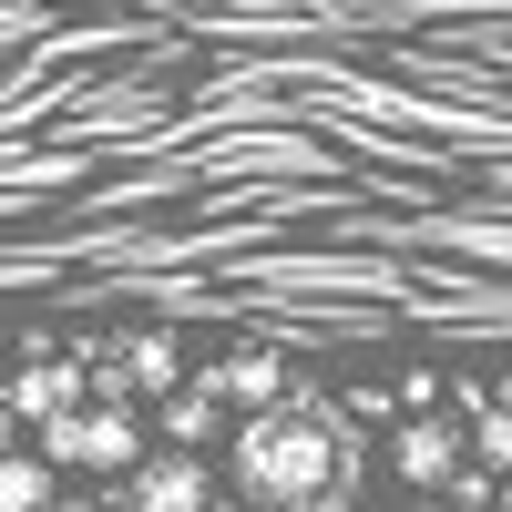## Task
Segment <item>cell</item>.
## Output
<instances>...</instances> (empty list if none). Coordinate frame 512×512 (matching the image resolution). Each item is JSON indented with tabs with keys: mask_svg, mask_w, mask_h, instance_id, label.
Returning a JSON list of instances; mask_svg holds the SVG:
<instances>
[{
	"mask_svg": "<svg viewBox=\"0 0 512 512\" xmlns=\"http://www.w3.org/2000/svg\"><path fill=\"white\" fill-rule=\"evenodd\" d=\"M226 482L256 512H349L369 482V441L349 431V410L318 390H287L277 410H246L226 441Z\"/></svg>",
	"mask_w": 512,
	"mask_h": 512,
	"instance_id": "cell-1",
	"label": "cell"
},
{
	"mask_svg": "<svg viewBox=\"0 0 512 512\" xmlns=\"http://www.w3.org/2000/svg\"><path fill=\"white\" fill-rule=\"evenodd\" d=\"M31 451L52 461V472H93V482H123V472H144V410H134V400H82L72 420L31 431Z\"/></svg>",
	"mask_w": 512,
	"mask_h": 512,
	"instance_id": "cell-2",
	"label": "cell"
},
{
	"mask_svg": "<svg viewBox=\"0 0 512 512\" xmlns=\"http://www.w3.org/2000/svg\"><path fill=\"white\" fill-rule=\"evenodd\" d=\"M0 400L21 410V431H52V420H72L93 400V359L62 349V338H21L11 369H0Z\"/></svg>",
	"mask_w": 512,
	"mask_h": 512,
	"instance_id": "cell-3",
	"label": "cell"
},
{
	"mask_svg": "<svg viewBox=\"0 0 512 512\" xmlns=\"http://www.w3.org/2000/svg\"><path fill=\"white\" fill-rule=\"evenodd\" d=\"M379 461H390L400 492H451L461 472H472V431H461L451 410H410L379 431Z\"/></svg>",
	"mask_w": 512,
	"mask_h": 512,
	"instance_id": "cell-4",
	"label": "cell"
},
{
	"mask_svg": "<svg viewBox=\"0 0 512 512\" xmlns=\"http://www.w3.org/2000/svg\"><path fill=\"white\" fill-rule=\"evenodd\" d=\"M123 512H216V461L205 451H144V472H123Z\"/></svg>",
	"mask_w": 512,
	"mask_h": 512,
	"instance_id": "cell-5",
	"label": "cell"
},
{
	"mask_svg": "<svg viewBox=\"0 0 512 512\" xmlns=\"http://www.w3.org/2000/svg\"><path fill=\"white\" fill-rule=\"evenodd\" d=\"M205 390H216V400L246 420V410H277L297 379H287V359L267 349V338H236V349H216V359H205Z\"/></svg>",
	"mask_w": 512,
	"mask_h": 512,
	"instance_id": "cell-6",
	"label": "cell"
},
{
	"mask_svg": "<svg viewBox=\"0 0 512 512\" xmlns=\"http://www.w3.org/2000/svg\"><path fill=\"white\" fill-rule=\"evenodd\" d=\"M461 431H472V461H482V472H492V482H512V410H502V400H482L472 379H461Z\"/></svg>",
	"mask_w": 512,
	"mask_h": 512,
	"instance_id": "cell-7",
	"label": "cell"
},
{
	"mask_svg": "<svg viewBox=\"0 0 512 512\" xmlns=\"http://www.w3.org/2000/svg\"><path fill=\"white\" fill-rule=\"evenodd\" d=\"M154 410H164V441H175V451H205V441L226 431V400L205 390V379H185V390H175V400H154Z\"/></svg>",
	"mask_w": 512,
	"mask_h": 512,
	"instance_id": "cell-8",
	"label": "cell"
},
{
	"mask_svg": "<svg viewBox=\"0 0 512 512\" xmlns=\"http://www.w3.org/2000/svg\"><path fill=\"white\" fill-rule=\"evenodd\" d=\"M52 502H62V472L11 441V451H0V512H52Z\"/></svg>",
	"mask_w": 512,
	"mask_h": 512,
	"instance_id": "cell-9",
	"label": "cell"
},
{
	"mask_svg": "<svg viewBox=\"0 0 512 512\" xmlns=\"http://www.w3.org/2000/svg\"><path fill=\"white\" fill-rule=\"evenodd\" d=\"M52 512H123V492H62Z\"/></svg>",
	"mask_w": 512,
	"mask_h": 512,
	"instance_id": "cell-10",
	"label": "cell"
},
{
	"mask_svg": "<svg viewBox=\"0 0 512 512\" xmlns=\"http://www.w3.org/2000/svg\"><path fill=\"white\" fill-rule=\"evenodd\" d=\"M11 441H21V410H11V400H0V451H11Z\"/></svg>",
	"mask_w": 512,
	"mask_h": 512,
	"instance_id": "cell-11",
	"label": "cell"
},
{
	"mask_svg": "<svg viewBox=\"0 0 512 512\" xmlns=\"http://www.w3.org/2000/svg\"><path fill=\"white\" fill-rule=\"evenodd\" d=\"M492 512H512V482H502V502H492Z\"/></svg>",
	"mask_w": 512,
	"mask_h": 512,
	"instance_id": "cell-12",
	"label": "cell"
},
{
	"mask_svg": "<svg viewBox=\"0 0 512 512\" xmlns=\"http://www.w3.org/2000/svg\"><path fill=\"white\" fill-rule=\"evenodd\" d=\"M0 369H11V338H0Z\"/></svg>",
	"mask_w": 512,
	"mask_h": 512,
	"instance_id": "cell-13",
	"label": "cell"
},
{
	"mask_svg": "<svg viewBox=\"0 0 512 512\" xmlns=\"http://www.w3.org/2000/svg\"><path fill=\"white\" fill-rule=\"evenodd\" d=\"M502 410H512V379H502Z\"/></svg>",
	"mask_w": 512,
	"mask_h": 512,
	"instance_id": "cell-14",
	"label": "cell"
}]
</instances>
